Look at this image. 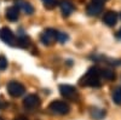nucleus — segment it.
I'll return each instance as SVG.
<instances>
[{
    "label": "nucleus",
    "mask_w": 121,
    "mask_h": 120,
    "mask_svg": "<svg viewBox=\"0 0 121 120\" xmlns=\"http://www.w3.org/2000/svg\"><path fill=\"white\" fill-rule=\"evenodd\" d=\"M0 39L7 45H11V46H15L16 44V38L12 33V31L7 27H3L0 29Z\"/></svg>",
    "instance_id": "obj_6"
},
{
    "label": "nucleus",
    "mask_w": 121,
    "mask_h": 120,
    "mask_svg": "<svg viewBox=\"0 0 121 120\" xmlns=\"http://www.w3.org/2000/svg\"><path fill=\"white\" fill-rule=\"evenodd\" d=\"M16 6L19 9V10H22V11L27 15H32L34 12V7L30 5L28 1H24V0H17L16 1Z\"/></svg>",
    "instance_id": "obj_11"
},
{
    "label": "nucleus",
    "mask_w": 121,
    "mask_h": 120,
    "mask_svg": "<svg viewBox=\"0 0 121 120\" xmlns=\"http://www.w3.org/2000/svg\"><path fill=\"white\" fill-rule=\"evenodd\" d=\"M13 120H27V119L23 118V116H19V118H16V119H13Z\"/></svg>",
    "instance_id": "obj_21"
},
{
    "label": "nucleus",
    "mask_w": 121,
    "mask_h": 120,
    "mask_svg": "<svg viewBox=\"0 0 121 120\" xmlns=\"http://www.w3.org/2000/svg\"><path fill=\"white\" fill-rule=\"evenodd\" d=\"M100 76L105 80H114L116 78L115 72L112 69H100Z\"/></svg>",
    "instance_id": "obj_13"
},
{
    "label": "nucleus",
    "mask_w": 121,
    "mask_h": 120,
    "mask_svg": "<svg viewBox=\"0 0 121 120\" xmlns=\"http://www.w3.org/2000/svg\"><path fill=\"white\" fill-rule=\"evenodd\" d=\"M112 98L114 103L121 106V86H117L113 90V93H112Z\"/></svg>",
    "instance_id": "obj_14"
},
{
    "label": "nucleus",
    "mask_w": 121,
    "mask_h": 120,
    "mask_svg": "<svg viewBox=\"0 0 121 120\" xmlns=\"http://www.w3.org/2000/svg\"><path fill=\"white\" fill-rule=\"evenodd\" d=\"M7 89V92L11 97H19L22 96L26 91V87L19 83V81H16V80H12V81H10L6 86Z\"/></svg>",
    "instance_id": "obj_5"
},
{
    "label": "nucleus",
    "mask_w": 121,
    "mask_h": 120,
    "mask_svg": "<svg viewBox=\"0 0 121 120\" xmlns=\"http://www.w3.org/2000/svg\"><path fill=\"white\" fill-rule=\"evenodd\" d=\"M102 10H103V6L102 5L96 4V3H91V4L87 5L86 11H87V15L88 16H98L100 12H102Z\"/></svg>",
    "instance_id": "obj_12"
},
{
    "label": "nucleus",
    "mask_w": 121,
    "mask_h": 120,
    "mask_svg": "<svg viewBox=\"0 0 121 120\" xmlns=\"http://www.w3.org/2000/svg\"><path fill=\"white\" fill-rule=\"evenodd\" d=\"M103 22H104L107 26H109V27L115 26L116 22H117V13L114 12V11H108V12L104 15V17H103Z\"/></svg>",
    "instance_id": "obj_10"
},
{
    "label": "nucleus",
    "mask_w": 121,
    "mask_h": 120,
    "mask_svg": "<svg viewBox=\"0 0 121 120\" xmlns=\"http://www.w3.org/2000/svg\"><path fill=\"white\" fill-rule=\"evenodd\" d=\"M59 92L65 99H70V101H75L79 97V92L78 90L72 86V85H68V84H63L59 86Z\"/></svg>",
    "instance_id": "obj_4"
},
{
    "label": "nucleus",
    "mask_w": 121,
    "mask_h": 120,
    "mask_svg": "<svg viewBox=\"0 0 121 120\" xmlns=\"http://www.w3.org/2000/svg\"><path fill=\"white\" fill-rule=\"evenodd\" d=\"M67 40H68V35L65 34V33H63V32H59L58 33V41L59 43H65L67 41Z\"/></svg>",
    "instance_id": "obj_18"
},
{
    "label": "nucleus",
    "mask_w": 121,
    "mask_h": 120,
    "mask_svg": "<svg viewBox=\"0 0 121 120\" xmlns=\"http://www.w3.org/2000/svg\"><path fill=\"white\" fill-rule=\"evenodd\" d=\"M116 38H117V39H121V28L119 29V32L116 33Z\"/></svg>",
    "instance_id": "obj_20"
},
{
    "label": "nucleus",
    "mask_w": 121,
    "mask_h": 120,
    "mask_svg": "<svg viewBox=\"0 0 121 120\" xmlns=\"http://www.w3.org/2000/svg\"><path fill=\"white\" fill-rule=\"evenodd\" d=\"M58 33L59 32L53 28H47L40 34V40H41V43L44 45L50 46V45L55 44L56 41H58Z\"/></svg>",
    "instance_id": "obj_3"
},
{
    "label": "nucleus",
    "mask_w": 121,
    "mask_h": 120,
    "mask_svg": "<svg viewBox=\"0 0 121 120\" xmlns=\"http://www.w3.org/2000/svg\"><path fill=\"white\" fill-rule=\"evenodd\" d=\"M69 111H70V107L64 101L57 99V101H52L48 104V112L56 115H65L69 113Z\"/></svg>",
    "instance_id": "obj_2"
},
{
    "label": "nucleus",
    "mask_w": 121,
    "mask_h": 120,
    "mask_svg": "<svg viewBox=\"0 0 121 120\" xmlns=\"http://www.w3.org/2000/svg\"><path fill=\"white\" fill-rule=\"evenodd\" d=\"M100 69L98 67H91L86 74L80 79V85L90 86V87H99L100 86Z\"/></svg>",
    "instance_id": "obj_1"
},
{
    "label": "nucleus",
    "mask_w": 121,
    "mask_h": 120,
    "mask_svg": "<svg viewBox=\"0 0 121 120\" xmlns=\"http://www.w3.org/2000/svg\"><path fill=\"white\" fill-rule=\"evenodd\" d=\"M43 1V4H44V6L46 7V9H55L57 5H58V0H41Z\"/></svg>",
    "instance_id": "obj_15"
},
{
    "label": "nucleus",
    "mask_w": 121,
    "mask_h": 120,
    "mask_svg": "<svg viewBox=\"0 0 121 120\" xmlns=\"http://www.w3.org/2000/svg\"><path fill=\"white\" fill-rule=\"evenodd\" d=\"M59 6H60V11H62L63 16H69L74 11V5L69 0H60Z\"/></svg>",
    "instance_id": "obj_9"
},
{
    "label": "nucleus",
    "mask_w": 121,
    "mask_h": 120,
    "mask_svg": "<svg viewBox=\"0 0 121 120\" xmlns=\"http://www.w3.org/2000/svg\"><path fill=\"white\" fill-rule=\"evenodd\" d=\"M7 68V58L4 55H0V71H5Z\"/></svg>",
    "instance_id": "obj_16"
},
{
    "label": "nucleus",
    "mask_w": 121,
    "mask_h": 120,
    "mask_svg": "<svg viewBox=\"0 0 121 120\" xmlns=\"http://www.w3.org/2000/svg\"><path fill=\"white\" fill-rule=\"evenodd\" d=\"M40 103H41V102H40L39 96H36V95H34V93L28 95V96L23 99V106H24V108L29 109V111H33V109L38 108V107L40 106Z\"/></svg>",
    "instance_id": "obj_7"
},
{
    "label": "nucleus",
    "mask_w": 121,
    "mask_h": 120,
    "mask_svg": "<svg viewBox=\"0 0 121 120\" xmlns=\"http://www.w3.org/2000/svg\"><path fill=\"white\" fill-rule=\"evenodd\" d=\"M107 1H108V0H92V3H96V4H99V5H103Z\"/></svg>",
    "instance_id": "obj_19"
},
{
    "label": "nucleus",
    "mask_w": 121,
    "mask_h": 120,
    "mask_svg": "<svg viewBox=\"0 0 121 120\" xmlns=\"http://www.w3.org/2000/svg\"><path fill=\"white\" fill-rule=\"evenodd\" d=\"M5 16H6V18L9 19V21H11V22L17 21L18 17H19V9H18L16 5H15V6H10V7L6 10Z\"/></svg>",
    "instance_id": "obj_8"
},
{
    "label": "nucleus",
    "mask_w": 121,
    "mask_h": 120,
    "mask_svg": "<svg viewBox=\"0 0 121 120\" xmlns=\"http://www.w3.org/2000/svg\"><path fill=\"white\" fill-rule=\"evenodd\" d=\"M92 116L93 118H96V119H100V118H102L105 113L103 112V111H100V109H92Z\"/></svg>",
    "instance_id": "obj_17"
}]
</instances>
